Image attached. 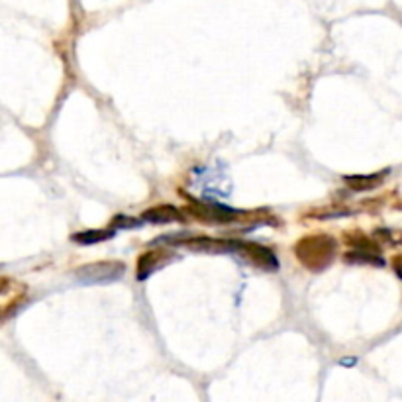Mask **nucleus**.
<instances>
[{
    "label": "nucleus",
    "mask_w": 402,
    "mask_h": 402,
    "mask_svg": "<svg viewBox=\"0 0 402 402\" xmlns=\"http://www.w3.org/2000/svg\"><path fill=\"white\" fill-rule=\"evenodd\" d=\"M335 249H337V243L334 238L326 234H316L298 241L295 246V255L310 271H322L334 261Z\"/></svg>",
    "instance_id": "1"
},
{
    "label": "nucleus",
    "mask_w": 402,
    "mask_h": 402,
    "mask_svg": "<svg viewBox=\"0 0 402 402\" xmlns=\"http://www.w3.org/2000/svg\"><path fill=\"white\" fill-rule=\"evenodd\" d=\"M126 267L120 261H100V263H91L85 267L77 269V281L83 285H102V283H112L124 275Z\"/></svg>",
    "instance_id": "2"
},
{
    "label": "nucleus",
    "mask_w": 402,
    "mask_h": 402,
    "mask_svg": "<svg viewBox=\"0 0 402 402\" xmlns=\"http://www.w3.org/2000/svg\"><path fill=\"white\" fill-rule=\"evenodd\" d=\"M189 201H191L189 212L199 220L208 222V224H228V222L238 220V212L224 204L212 201H196V199H189Z\"/></svg>",
    "instance_id": "3"
},
{
    "label": "nucleus",
    "mask_w": 402,
    "mask_h": 402,
    "mask_svg": "<svg viewBox=\"0 0 402 402\" xmlns=\"http://www.w3.org/2000/svg\"><path fill=\"white\" fill-rule=\"evenodd\" d=\"M236 251H240L249 263H253L255 267L265 269V271H277L279 259L277 255L269 248H263L259 243L251 241H236Z\"/></svg>",
    "instance_id": "4"
},
{
    "label": "nucleus",
    "mask_w": 402,
    "mask_h": 402,
    "mask_svg": "<svg viewBox=\"0 0 402 402\" xmlns=\"http://www.w3.org/2000/svg\"><path fill=\"white\" fill-rule=\"evenodd\" d=\"M167 259H169V253L167 251H147L144 253L142 257L138 259V281H145V279L149 277L152 273H154L155 269L161 267L167 263Z\"/></svg>",
    "instance_id": "5"
},
{
    "label": "nucleus",
    "mask_w": 402,
    "mask_h": 402,
    "mask_svg": "<svg viewBox=\"0 0 402 402\" xmlns=\"http://www.w3.org/2000/svg\"><path fill=\"white\" fill-rule=\"evenodd\" d=\"M142 220L152 222V224H169V222H182L185 216L181 214V210H177L171 204H161V206L145 210L142 214Z\"/></svg>",
    "instance_id": "6"
},
{
    "label": "nucleus",
    "mask_w": 402,
    "mask_h": 402,
    "mask_svg": "<svg viewBox=\"0 0 402 402\" xmlns=\"http://www.w3.org/2000/svg\"><path fill=\"white\" fill-rule=\"evenodd\" d=\"M114 234L116 232L112 230H86L73 234L71 240L77 241V243H83V246H91V243H98V241L108 240V238H112Z\"/></svg>",
    "instance_id": "7"
},
{
    "label": "nucleus",
    "mask_w": 402,
    "mask_h": 402,
    "mask_svg": "<svg viewBox=\"0 0 402 402\" xmlns=\"http://www.w3.org/2000/svg\"><path fill=\"white\" fill-rule=\"evenodd\" d=\"M384 173H381V175H367V177H359V175H355V177H345V182H347L354 191H367V189H373V187H377Z\"/></svg>",
    "instance_id": "8"
},
{
    "label": "nucleus",
    "mask_w": 402,
    "mask_h": 402,
    "mask_svg": "<svg viewBox=\"0 0 402 402\" xmlns=\"http://www.w3.org/2000/svg\"><path fill=\"white\" fill-rule=\"evenodd\" d=\"M347 261L351 263H369V265H384V261L373 251H363V249H355L351 253L345 255Z\"/></svg>",
    "instance_id": "9"
},
{
    "label": "nucleus",
    "mask_w": 402,
    "mask_h": 402,
    "mask_svg": "<svg viewBox=\"0 0 402 402\" xmlns=\"http://www.w3.org/2000/svg\"><path fill=\"white\" fill-rule=\"evenodd\" d=\"M142 222L144 220H132V218H128V216H124V214H118L114 218V222H112V226L114 228H135V226H142Z\"/></svg>",
    "instance_id": "10"
}]
</instances>
